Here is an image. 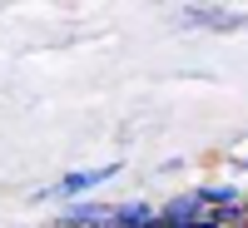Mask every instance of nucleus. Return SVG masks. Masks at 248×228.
Instances as JSON below:
<instances>
[{"label":"nucleus","instance_id":"f257e3e1","mask_svg":"<svg viewBox=\"0 0 248 228\" xmlns=\"http://www.w3.org/2000/svg\"><path fill=\"white\" fill-rule=\"evenodd\" d=\"M184 20L203 30H243L248 15H229V10H209V5H184Z\"/></svg>","mask_w":248,"mask_h":228},{"label":"nucleus","instance_id":"f03ea898","mask_svg":"<svg viewBox=\"0 0 248 228\" xmlns=\"http://www.w3.org/2000/svg\"><path fill=\"white\" fill-rule=\"evenodd\" d=\"M119 169H85V174H70V179H60L55 183V194H85V189H94V183H105V179H114Z\"/></svg>","mask_w":248,"mask_h":228},{"label":"nucleus","instance_id":"7ed1b4c3","mask_svg":"<svg viewBox=\"0 0 248 228\" xmlns=\"http://www.w3.org/2000/svg\"><path fill=\"white\" fill-rule=\"evenodd\" d=\"M199 203H223V209H233L238 194L233 189H214V183H209V189H199Z\"/></svg>","mask_w":248,"mask_h":228},{"label":"nucleus","instance_id":"20e7f679","mask_svg":"<svg viewBox=\"0 0 248 228\" xmlns=\"http://www.w3.org/2000/svg\"><path fill=\"white\" fill-rule=\"evenodd\" d=\"M189 228H223V209H214V213H203V209H199V218H194Z\"/></svg>","mask_w":248,"mask_h":228}]
</instances>
